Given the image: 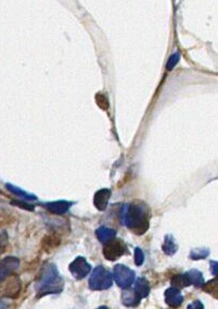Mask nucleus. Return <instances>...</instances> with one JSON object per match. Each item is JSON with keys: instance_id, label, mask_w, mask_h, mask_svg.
Returning <instances> with one entry per match:
<instances>
[{"instance_id": "20", "label": "nucleus", "mask_w": 218, "mask_h": 309, "mask_svg": "<svg viewBox=\"0 0 218 309\" xmlns=\"http://www.w3.org/2000/svg\"><path fill=\"white\" fill-rule=\"evenodd\" d=\"M217 279L215 278L214 280H212L208 283L203 284V290L209 294H214L215 298H217V292H218V283H217Z\"/></svg>"}, {"instance_id": "11", "label": "nucleus", "mask_w": 218, "mask_h": 309, "mask_svg": "<svg viewBox=\"0 0 218 309\" xmlns=\"http://www.w3.org/2000/svg\"><path fill=\"white\" fill-rule=\"evenodd\" d=\"M71 206L72 202L66 200H58L46 204L47 210H49V212L54 214H64L67 210L70 209Z\"/></svg>"}, {"instance_id": "10", "label": "nucleus", "mask_w": 218, "mask_h": 309, "mask_svg": "<svg viewBox=\"0 0 218 309\" xmlns=\"http://www.w3.org/2000/svg\"><path fill=\"white\" fill-rule=\"evenodd\" d=\"M111 197V190L108 188H102L100 190H98L93 197V205L96 206V208L100 212L107 209L108 204Z\"/></svg>"}, {"instance_id": "26", "label": "nucleus", "mask_w": 218, "mask_h": 309, "mask_svg": "<svg viewBox=\"0 0 218 309\" xmlns=\"http://www.w3.org/2000/svg\"><path fill=\"white\" fill-rule=\"evenodd\" d=\"M12 205H15L17 207H21V208H24L26 210H30V212H33L34 210V206L33 205H28V204L24 202H20V200H12L11 202Z\"/></svg>"}, {"instance_id": "15", "label": "nucleus", "mask_w": 218, "mask_h": 309, "mask_svg": "<svg viewBox=\"0 0 218 309\" xmlns=\"http://www.w3.org/2000/svg\"><path fill=\"white\" fill-rule=\"evenodd\" d=\"M172 286L173 288L179 290L191 286V283L187 274H176L172 278Z\"/></svg>"}, {"instance_id": "12", "label": "nucleus", "mask_w": 218, "mask_h": 309, "mask_svg": "<svg viewBox=\"0 0 218 309\" xmlns=\"http://www.w3.org/2000/svg\"><path fill=\"white\" fill-rule=\"evenodd\" d=\"M140 300L141 298L136 294L134 290H125L122 294V302L128 307L137 306L140 302Z\"/></svg>"}, {"instance_id": "16", "label": "nucleus", "mask_w": 218, "mask_h": 309, "mask_svg": "<svg viewBox=\"0 0 218 309\" xmlns=\"http://www.w3.org/2000/svg\"><path fill=\"white\" fill-rule=\"evenodd\" d=\"M162 248H163V252H165L166 255L173 256V255H175V252H177L178 247L175 243V240H174V238L172 236H166L164 244H163V246H162Z\"/></svg>"}, {"instance_id": "6", "label": "nucleus", "mask_w": 218, "mask_h": 309, "mask_svg": "<svg viewBox=\"0 0 218 309\" xmlns=\"http://www.w3.org/2000/svg\"><path fill=\"white\" fill-rule=\"evenodd\" d=\"M91 266L87 262L86 259L82 256L77 257L75 260L70 264L71 274L75 276L77 280H82L84 278H86L87 274H89Z\"/></svg>"}, {"instance_id": "9", "label": "nucleus", "mask_w": 218, "mask_h": 309, "mask_svg": "<svg viewBox=\"0 0 218 309\" xmlns=\"http://www.w3.org/2000/svg\"><path fill=\"white\" fill-rule=\"evenodd\" d=\"M165 302L170 307L176 308L183 304L184 298L178 288H170L165 291Z\"/></svg>"}, {"instance_id": "23", "label": "nucleus", "mask_w": 218, "mask_h": 309, "mask_svg": "<svg viewBox=\"0 0 218 309\" xmlns=\"http://www.w3.org/2000/svg\"><path fill=\"white\" fill-rule=\"evenodd\" d=\"M179 60H180V54L179 52L173 54L170 57V59H168V62H167V66H166L167 70H170V71L173 70L174 68H175V66L179 62Z\"/></svg>"}, {"instance_id": "8", "label": "nucleus", "mask_w": 218, "mask_h": 309, "mask_svg": "<svg viewBox=\"0 0 218 309\" xmlns=\"http://www.w3.org/2000/svg\"><path fill=\"white\" fill-rule=\"evenodd\" d=\"M20 291H21V281L18 280L17 276H12L9 278L7 282H5L2 293L5 298H14L18 295V293H20Z\"/></svg>"}, {"instance_id": "22", "label": "nucleus", "mask_w": 218, "mask_h": 309, "mask_svg": "<svg viewBox=\"0 0 218 309\" xmlns=\"http://www.w3.org/2000/svg\"><path fill=\"white\" fill-rule=\"evenodd\" d=\"M43 246L47 248H53V247L57 246L59 243H60V238L58 236H46L45 238H43Z\"/></svg>"}, {"instance_id": "2", "label": "nucleus", "mask_w": 218, "mask_h": 309, "mask_svg": "<svg viewBox=\"0 0 218 309\" xmlns=\"http://www.w3.org/2000/svg\"><path fill=\"white\" fill-rule=\"evenodd\" d=\"M64 288V281L62 279L55 264H46L39 274L36 283L37 296L41 298L47 294L61 293Z\"/></svg>"}, {"instance_id": "13", "label": "nucleus", "mask_w": 218, "mask_h": 309, "mask_svg": "<svg viewBox=\"0 0 218 309\" xmlns=\"http://www.w3.org/2000/svg\"><path fill=\"white\" fill-rule=\"evenodd\" d=\"M134 291L140 298H147L149 293H150V286H149V282L145 279V278H139L135 283Z\"/></svg>"}, {"instance_id": "30", "label": "nucleus", "mask_w": 218, "mask_h": 309, "mask_svg": "<svg viewBox=\"0 0 218 309\" xmlns=\"http://www.w3.org/2000/svg\"><path fill=\"white\" fill-rule=\"evenodd\" d=\"M97 309H109L108 307H105V306H101V307H99V308H97Z\"/></svg>"}, {"instance_id": "14", "label": "nucleus", "mask_w": 218, "mask_h": 309, "mask_svg": "<svg viewBox=\"0 0 218 309\" xmlns=\"http://www.w3.org/2000/svg\"><path fill=\"white\" fill-rule=\"evenodd\" d=\"M96 236L99 238V240L102 243H107L112 238H114L116 236V231L113 228H110L107 226H101L96 231Z\"/></svg>"}, {"instance_id": "27", "label": "nucleus", "mask_w": 218, "mask_h": 309, "mask_svg": "<svg viewBox=\"0 0 218 309\" xmlns=\"http://www.w3.org/2000/svg\"><path fill=\"white\" fill-rule=\"evenodd\" d=\"M187 309H204V306L200 300H195L188 305V308Z\"/></svg>"}, {"instance_id": "24", "label": "nucleus", "mask_w": 218, "mask_h": 309, "mask_svg": "<svg viewBox=\"0 0 218 309\" xmlns=\"http://www.w3.org/2000/svg\"><path fill=\"white\" fill-rule=\"evenodd\" d=\"M8 245V234L5 231L0 233V255L5 250V247Z\"/></svg>"}, {"instance_id": "19", "label": "nucleus", "mask_w": 218, "mask_h": 309, "mask_svg": "<svg viewBox=\"0 0 218 309\" xmlns=\"http://www.w3.org/2000/svg\"><path fill=\"white\" fill-rule=\"evenodd\" d=\"M210 255V250L208 248H195L190 252V258L193 260H199V259H204Z\"/></svg>"}, {"instance_id": "1", "label": "nucleus", "mask_w": 218, "mask_h": 309, "mask_svg": "<svg viewBox=\"0 0 218 309\" xmlns=\"http://www.w3.org/2000/svg\"><path fill=\"white\" fill-rule=\"evenodd\" d=\"M121 219L129 230L137 236L145 234L150 224V209L142 202L126 204L122 207Z\"/></svg>"}, {"instance_id": "21", "label": "nucleus", "mask_w": 218, "mask_h": 309, "mask_svg": "<svg viewBox=\"0 0 218 309\" xmlns=\"http://www.w3.org/2000/svg\"><path fill=\"white\" fill-rule=\"evenodd\" d=\"M96 102L99 107H100L102 110L108 111L109 110V100L108 97L105 96L104 94H101V92H99V94L96 95Z\"/></svg>"}, {"instance_id": "18", "label": "nucleus", "mask_w": 218, "mask_h": 309, "mask_svg": "<svg viewBox=\"0 0 218 309\" xmlns=\"http://www.w3.org/2000/svg\"><path fill=\"white\" fill-rule=\"evenodd\" d=\"M5 186H7V188L11 192V193H13V194H15L17 196H20V197H22V198H25V200H37L36 196L26 193V192H24L21 188L14 186V185L7 184V185H5Z\"/></svg>"}, {"instance_id": "29", "label": "nucleus", "mask_w": 218, "mask_h": 309, "mask_svg": "<svg viewBox=\"0 0 218 309\" xmlns=\"http://www.w3.org/2000/svg\"><path fill=\"white\" fill-rule=\"evenodd\" d=\"M0 309H7V304H5V302H0Z\"/></svg>"}, {"instance_id": "25", "label": "nucleus", "mask_w": 218, "mask_h": 309, "mask_svg": "<svg viewBox=\"0 0 218 309\" xmlns=\"http://www.w3.org/2000/svg\"><path fill=\"white\" fill-rule=\"evenodd\" d=\"M145 262V254H143V252L140 248H136L135 250V264L137 266H141Z\"/></svg>"}, {"instance_id": "28", "label": "nucleus", "mask_w": 218, "mask_h": 309, "mask_svg": "<svg viewBox=\"0 0 218 309\" xmlns=\"http://www.w3.org/2000/svg\"><path fill=\"white\" fill-rule=\"evenodd\" d=\"M217 264H218L217 262H211V271H212V274H213L215 276L218 274V271H217L218 266Z\"/></svg>"}, {"instance_id": "3", "label": "nucleus", "mask_w": 218, "mask_h": 309, "mask_svg": "<svg viewBox=\"0 0 218 309\" xmlns=\"http://www.w3.org/2000/svg\"><path fill=\"white\" fill-rule=\"evenodd\" d=\"M113 284V276L102 266H98L89 278V288L93 291L108 290Z\"/></svg>"}, {"instance_id": "4", "label": "nucleus", "mask_w": 218, "mask_h": 309, "mask_svg": "<svg viewBox=\"0 0 218 309\" xmlns=\"http://www.w3.org/2000/svg\"><path fill=\"white\" fill-rule=\"evenodd\" d=\"M114 280L116 284L122 288H128L135 281V272L132 270L127 268L126 266L123 264H116L113 270Z\"/></svg>"}, {"instance_id": "17", "label": "nucleus", "mask_w": 218, "mask_h": 309, "mask_svg": "<svg viewBox=\"0 0 218 309\" xmlns=\"http://www.w3.org/2000/svg\"><path fill=\"white\" fill-rule=\"evenodd\" d=\"M186 274L189 278L190 283L193 284V286H195L196 288H202L203 286L204 279H203V276H202L200 271L197 270V269H192Z\"/></svg>"}, {"instance_id": "5", "label": "nucleus", "mask_w": 218, "mask_h": 309, "mask_svg": "<svg viewBox=\"0 0 218 309\" xmlns=\"http://www.w3.org/2000/svg\"><path fill=\"white\" fill-rule=\"evenodd\" d=\"M126 252V245L121 240L112 238L109 242L104 243L103 247V255L108 259V260H116L120 257H122Z\"/></svg>"}, {"instance_id": "7", "label": "nucleus", "mask_w": 218, "mask_h": 309, "mask_svg": "<svg viewBox=\"0 0 218 309\" xmlns=\"http://www.w3.org/2000/svg\"><path fill=\"white\" fill-rule=\"evenodd\" d=\"M18 266H20L18 258L13 256L5 257L0 262V281H3L9 278L18 268Z\"/></svg>"}]
</instances>
